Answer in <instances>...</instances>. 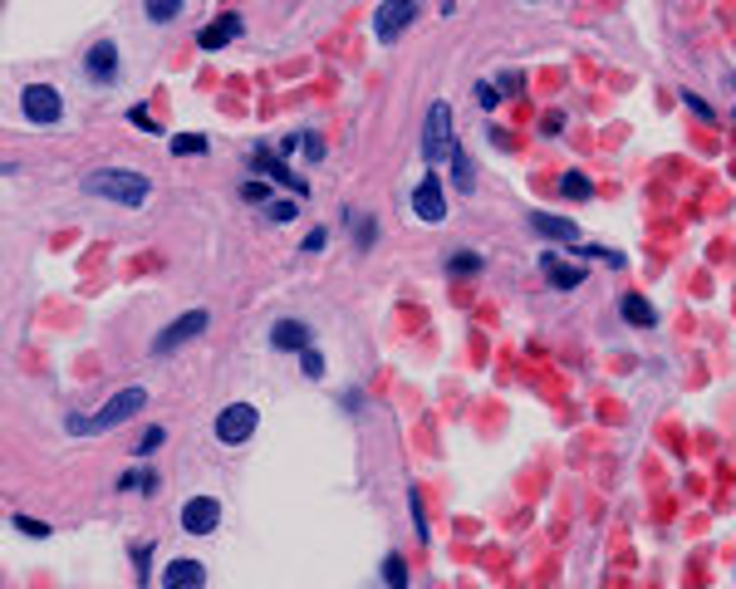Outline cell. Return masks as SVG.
Listing matches in <instances>:
<instances>
[{
	"instance_id": "3",
	"label": "cell",
	"mask_w": 736,
	"mask_h": 589,
	"mask_svg": "<svg viewBox=\"0 0 736 589\" xmlns=\"http://www.w3.org/2000/svg\"><path fill=\"white\" fill-rule=\"evenodd\" d=\"M452 147H457V137H452V108L437 98V104L427 108V128H422V158H427L432 168H442V162H452Z\"/></svg>"
},
{
	"instance_id": "5",
	"label": "cell",
	"mask_w": 736,
	"mask_h": 589,
	"mask_svg": "<svg viewBox=\"0 0 736 589\" xmlns=\"http://www.w3.org/2000/svg\"><path fill=\"white\" fill-rule=\"evenodd\" d=\"M412 20H418V0H383L379 15H373V35H379L383 44H393Z\"/></svg>"
},
{
	"instance_id": "31",
	"label": "cell",
	"mask_w": 736,
	"mask_h": 589,
	"mask_svg": "<svg viewBox=\"0 0 736 589\" xmlns=\"http://www.w3.org/2000/svg\"><path fill=\"white\" fill-rule=\"evenodd\" d=\"M300 147H305V158H309V162H319V158H325V143H319L315 133H300Z\"/></svg>"
},
{
	"instance_id": "10",
	"label": "cell",
	"mask_w": 736,
	"mask_h": 589,
	"mask_svg": "<svg viewBox=\"0 0 736 589\" xmlns=\"http://www.w3.org/2000/svg\"><path fill=\"white\" fill-rule=\"evenodd\" d=\"M162 589H207V569H201V560H168V569H162Z\"/></svg>"
},
{
	"instance_id": "28",
	"label": "cell",
	"mask_w": 736,
	"mask_h": 589,
	"mask_svg": "<svg viewBox=\"0 0 736 589\" xmlns=\"http://www.w3.org/2000/svg\"><path fill=\"white\" fill-rule=\"evenodd\" d=\"M15 530L30 536V540H50V526H44V521H30V515H15Z\"/></svg>"
},
{
	"instance_id": "33",
	"label": "cell",
	"mask_w": 736,
	"mask_h": 589,
	"mask_svg": "<svg viewBox=\"0 0 736 589\" xmlns=\"http://www.w3.org/2000/svg\"><path fill=\"white\" fill-rule=\"evenodd\" d=\"M476 104H482V108H496L501 98H496V89H491V84H476Z\"/></svg>"
},
{
	"instance_id": "17",
	"label": "cell",
	"mask_w": 736,
	"mask_h": 589,
	"mask_svg": "<svg viewBox=\"0 0 736 589\" xmlns=\"http://www.w3.org/2000/svg\"><path fill=\"white\" fill-rule=\"evenodd\" d=\"M623 319H629V325H643V329H653L658 325V310L648 305V300H643V294H623Z\"/></svg>"
},
{
	"instance_id": "7",
	"label": "cell",
	"mask_w": 736,
	"mask_h": 589,
	"mask_svg": "<svg viewBox=\"0 0 736 589\" xmlns=\"http://www.w3.org/2000/svg\"><path fill=\"white\" fill-rule=\"evenodd\" d=\"M216 526H221V501L216 496H192V501L182 506V530H187V536H211Z\"/></svg>"
},
{
	"instance_id": "30",
	"label": "cell",
	"mask_w": 736,
	"mask_h": 589,
	"mask_svg": "<svg viewBox=\"0 0 736 589\" xmlns=\"http://www.w3.org/2000/svg\"><path fill=\"white\" fill-rule=\"evenodd\" d=\"M241 201H255V207H270V187H265V182H246V187H241Z\"/></svg>"
},
{
	"instance_id": "34",
	"label": "cell",
	"mask_w": 736,
	"mask_h": 589,
	"mask_svg": "<svg viewBox=\"0 0 736 589\" xmlns=\"http://www.w3.org/2000/svg\"><path fill=\"white\" fill-rule=\"evenodd\" d=\"M540 128H545V133H560V128H565V118H560V114H545V118H540Z\"/></svg>"
},
{
	"instance_id": "13",
	"label": "cell",
	"mask_w": 736,
	"mask_h": 589,
	"mask_svg": "<svg viewBox=\"0 0 736 589\" xmlns=\"http://www.w3.org/2000/svg\"><path fill=\"white\" fill-rule=\"evenodd\" d=\"M255 168L270 172V182H285V187H290L294 197H305V192H309V182H305V177H294V172L285 168V162H275L270 153H265V147H255Z\"/></svg>"
},
{
	"instance_id": "23",
	"label": "cell",
	"mask_w": 736,
	"mask_h": 589,
	"mask_svg": "<svg viewBox=\"0 0 736 589\" xmlns=\"http://www.w3.org/2000/svg\"><path fill=\"white\" fill-rule=\"evenodd\" d=\"M172 153H177V158H197V153H207V137L201 133H177L172 137Z\"/></svg>"
},
{
	"instance_id": "2",
	"label": "cell",
	"mask_w": 736,
	"mask_h": 589,
	"mask_svg": "<svg viewBox=\"0 0 736 589\" xmlns=\"http://www.w3.org/2000/svg\"><path fill=\"white\" fill-rule=\"evenodd\" d=\"M143 408H147V389H123V393H114V398L104 403V412H98V418H69L64 428H69L74 437H79V432H84V437H94V432L118 428V422H128L133 412H143Z\"/></svg>"
},
{
	"instance_id": "11",
	"label": "cell",
	"mask_w": 736,
	"mask_h": 589,
	"mask_svg": "<svg viewBox=\"0 0 736 589\" xmlns=\"http://www.w3.org/2000/svg\"><path fill=\"white\" fill-rule=\"evenodd\" d=\"M84 64H89V79H98V84H114L118 79V50L108 40H98L94 50H89Z\"/></svg>"
},
{
	"instance_id": "14",
	"label": "cell",
	"mask_w": 736,
	"mask_h": 589,
	"mask_svg": "<svg viewBox=\"0 0 736 589\" xmlns=\"http://www.w3.org/2000/svg\"><path fill=\"white\" fill-rule=\"evenodd\" d=\"M270 344L275 349H309V325L305 319H275Z\"/></svg>"
},
{
	"instance_id": "6",
	"label": "cell",
	"mask_w": 736,
	"mask_h": 589,
	"mask_svg": "<svg viewBox=\"0 0 736 589\" xmlns=\"http://www.w3.org/2000/svg\"><path fill=\"white\" fill-rule=\"evenodd\" d=\"M255 422H261V412H255L251 403H231V408L216 412V437L226 442V447H236V442H246L255 432Z\"/></svg>"
},
{
	"instance_id": "4",
	"label": "cell",
	"mask_w": 736,
	"mask_h": 589,
	"mask_svg": "<svg viewBox=\"0 0 736 589\" xmlns=\"http://www.w3.org/2000/svg\"><path fill=\"white\" fill-rule=\"evenodd\" d=\"M207 325H211V315H207V310H187V315H177V319H172V325L162 329L158 339H153V354L162 358V354H172V349L192 344V339H197Z\"/></svg>"
},
{
	"instance_id": "35",
	"label": "cell",
	"mask_w": 736,
	"mask_h": 589,
	"mask_svg": "<svg viewBox=\"0 0 736 589\" xmlns=\"http://www.w3.org/2000/svg\"><path fill=\"white\" fill-rule=\"evenodd\" d=\"M683 98H687V108H693V114H702V118H712V108H707V104H702V98H697V94H683Z\"/></svg>"
},
{
	"instance_id": "29",
	"label": "cell",
	"mask_w": 736,
	"mask_h": 589,
	"mask_svg": "<svg viewBox=\"0 0 736 589\" xmlns=\"http://www.w3.org/2000/svg\"><path fill=\"white\" fill-rule=\"evenodd\" d=\"M300 364H305V379H319V373H325V354H319V349H300Z\"/></svg>"
},
{
	"instance_id": "18",
	"label": "cell",
	"mask_w": 736,
	"mask_h": 589,
	"mask_svg": "<svg viewBox=\"0 0 736 589\" xmlns=\"http://www.w3.org/2000/svg\"><path fill=\"white\" fill-rule=\"evenodd\" d=\"M158 472H153V467H137V472H123L118 476V491H143V496H153L158 491Z\"/></svg>"
},
{
	"instance_id": "15",
	"label": "cell",
	"mask_w": 736,
	"mask_h": 589,
	"mask_svg": "<svg viewBox=\"0 0 736 589\" xmlns=\"http://www.w3.org/2000/svg\"><path fill=\"white\" fill-rule=\"evenodd\" d=\"M530 226H536L540 236H550V241H579V226L565 216H545V211H530Z\"/></svg>"
},
{
	"instance_id": "16",
	"label": "cell",
	"mask_w": 736,
	"mask_h": 589,
	"mask_svg": "<svg viewBox=\"0 0 736 589\" xmlns=\"http://www.w3.org/2000/svg\"><path fill=\"white\" fill-rule=\"evenodd\" d=\"M545 280L550 285H560V290H575V285H584V271L579 265H565V261H555V255H545Z\"/></svg>"
},
{
	"instance_id": "20",
	"label": "cell",
	"mask_w": 736,
	"mask_h": 589,
	"mask_svg": "<svg viewBox=\"0 0 736 589\" xmlns=\"http://www.w3.org/2000/svg\"><path fill=\"white\" fill-rule=\"evenodd\" d=\"M348 226H354V241H358V251H368L373 246V236H379V226L364 216V211H348Z\"/></svg>"
},
{
	"instance_id": "1",
	"label": "cell",
	"mask_w": 736,
	"mask_h": 589,
	"mask_svg": "<svg viewBox=\"0 0 736 589\" xmlns=\"http://www.w3.org/2000/svg\"><path fill=\"white\" fill-rule=\"evenodd\" d=\"M84 192L89 197H104V201H118V207H143L153 182L143 172H128V168H98L84 177Z\"/></svg>"
},
{
	"instance_id": "32",
	"label": "cell",
	"mask_w": 736,
	"mask_h": 589,
	"mask_svg": "<svg viewBox=\"0 0 736 589\" xmlns=\"http://www.w3.org/2000/svg\"><path fill=\"white\" fill-rule=\"evenodd\" d=\"M325 241H329V232H325V226H315V232L300 241V251H325Z\"/></svg>"
},
{
	"instance_id": "25",
	"label": "cell",
	"mask_w": 736,
	"mask_h": 589,
	"mask_svg": "<svg viewBox=\"0 0 736 589\" xmlns=\"http://www.w3.org/2000/svg\"><path fill=\"white\" fill-rule=\"evenodd\" d=\"M560 192H565L569 201H584V197H589V192H594V187H589V182L579 177V172H565V182H560Z\"/></svg>"
},
{
	"instance_id": "21",
	"label": "cell",
	"mask_w": 736,
	"mask_h": 589,
	"mask_svg": "<svg viewBox=\"0 0 736 589\" xmlns=\"http://www.w3.org/2000/svg\"><path fill=\"white\" fill-rule=\"evenodd\" d=\"M452 182H457V187H462V192H472V187H476V177H472V162H466L462 143L452 147Z\"/></svg>"
},
{
	"instance_id": "36",
	"label": "cell",
	"mask_w": 736,
	"mask_h": 589,
	"mask_svg": "<svg viewBox=\"0 0 736 589\" xmlns=\"http://www.w3.org/2000/svg\"><path fill=\"white\" fill-rule=\"evenodd\" d=\"M442 5H447V11H452V0H442Z\"/></svg>"
},
{
	"instance_id": "9",
	"label": "cell",
	"mask_w": 736,
	"mask_h": 589,
	"mask_svg": "<svg viewBox=\"0 0 736 589\" xmlns=\"http://www.w3.org/2000/svg\"><path fill=\"white\" fill-rule=\"evenodd\" d=\"M412 211H418L422 221H447V197H442V182L437 177H422L418 182V192H412Z\"/></svg>"
},
{
	"instance_id": "27",
	"label": "cell",
	"mask_w": 736,
	"mask_h": 589,
	"mask_svg": "<svg viewBox=\"0 0 736 589\" xmlns=\"http://www.w3.org/2000/svg\"><path fill=\"white\" fill-rule=\"evenodd\" d=\"M447 271H452V275L482 271V255H472V251H452V261H447Z\"/></svg>"
},
{
	"instance_id": "19",
	"label": "cell",
	"mask_w": 736,
	"mask_h": 589,
	"mask_svg": "<svg viewBox=\"0 0 736 589\" xmlns=\"http://www.w3.org/2000/svg\"><path fill=\"white\" fill-rule=\"evenodd\" d=\"M143 11H147V20L153 25H168V20H177L182 15V0H143Z\"/></svg>"
},
{
	"instance_id": "12",
	"label": "cell",
	"mask_w": 736,
	"mask_h": 589,
	"mask_svg": "<svg viewBox=\"0 0 736 589\" xmlns=\"http://www.w3.org/2000/svg\"><path fill=\"white\" fill-rule=\"evenodd\" d=\"M236 35H241V15H216V20L197 35V44L201 50H221V44H231Z\"/></svg>"
},
{
	"instance_id": "26",
	"label": "cell",
	"mask_w": 736,
	"mask_h": 589,
	"mask_svg": "<svg viewBox=\"0 0 736 589\" xmlns=\"http://www.w3.org/2000/svg\"><path fill=\"white\" fill-rule=\"evenodd\" d=\"M265 216H270V221H280V226H290V221L300 216V207H294V201H280V197H275L270 207H265Z\"/></svg>"
},
{
	"instance_id": "8",
	"label": "cell",
	"mask_w": 736,
	"mask_h": 589,
	"mask_svg": "<svg viewBox=\"0 0 736 589\" xmlns=\"http://www.w3.org/2000/svg\"><path fill=\"white\" fill-rule=\"evenodd\" d=\"M20 108H25V118H30V123H59V114H64L59 94H54L50 84H30L20 94Z\"/></svg>"
},
{
	"instance_id": "22",
	"label": "cell",
	"mask_w": 736,
	"mask_h": 589,
	"mask_svg": "<svg viewBox=\"0 0 736 589\" xmlns=\"http://www.w3.org/2000/svg\"><path fill=\"white\" fill-rule=\"evenodd\" d=\"M383 585H388V589H408V565H403V555L383 560Z\"/></svg>"
},
{
	"instance_id": "24",
	"label": "cell",
	"mask_w": 736,
	"mask_h": 589,
	"mask_svg": "<svg viewBox=\"0 0 736 589\" xmlns=\"http://www.w3.org/2000/svg\"><path fill=\"white\" fill-rule=\"evenodd\" d=\"M162 442H168V428H147L143 437H137V447H133V452L147 462V457H153V452H158V447H162Z\"/></svg>"
}]
</instances>
